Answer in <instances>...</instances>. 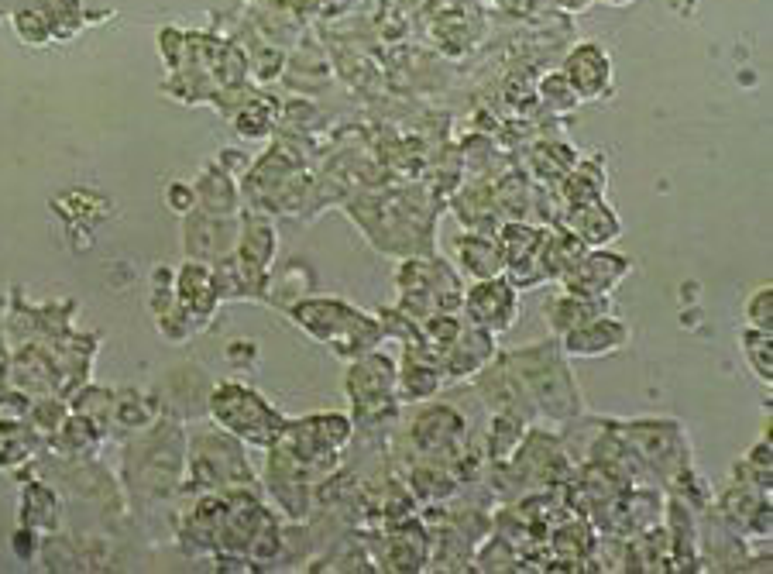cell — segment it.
Instances as JSON below:
<instances>
[{
    "label": "cell",
    "instance_id": "obj_1",
    "mask_svg": "<svg viewBox=\"0 0 773 574\" xmlns=\"http://www.w3.org/2000/svg\"><path fill=\"white\" fill-rule=\"evenodd\" d=\"M296 320H303L306 330L317 334L320 341H341V334L347 330V334L354 337V344L372 348V341L378 334V327L365 317V313L351 310V306H344V303H306L296 310Z\"/></svg>",
    "mask_w": 773,
    "mask_h": 574
},
{
    "label": "cell",
    "instance_id": "obj_2",
    "mask_svg": "<svg viewBox=\"0 0 773 574\" xmlns=\"http://www.w3.org/2000/svg\"><path fill=\"white\" fill-rule=\"evenodd\" d=\"M626 272H629V262L619 255H581L564 272V282H567V293L598 300V296L612 293V286H619Z\"/></svg>",
    "mask_w": 773,
    "mask_h": 574
},
{
    "label": "cell",
    "instance_id": "obj_3",
    "mask_svg": "<svg viewBox=\"0 0 773 574\" xmlns=\"http://www.w3.org/2000/svg\"><path fill=\"white\" fill-rule=\"evenodd\" d=\"M564 76H567V83H571V90L578 93V97L595 100V97H602V93L609 90L612 62H609V55H605L602 45L585 42V45H578V49L567 55Z\"/></svg>",
    "mask_w": 773,
    "mask_h": 574
},
{
    "label": "cell",
    "instance_id": "obj_4",
    "mask_svg": "<svg viewBox=\"0 0 773 574\" xmlns=\"http://www.w3.org/2000/svg\"><path fill=\"white\" fill-rule=\"evenodd\" d=\"M468 313L478 327L506 330L516 317V289L502 279H481L468 293Z\"/></svg>",
    "mask_w": 773,
    "mask_h": 574
},
{
    "label": "cell",
    "instance_id": "obj_5",
    "mask_svg": "<svg viewBox=\"0 0 773 574\" xmlns=\"http://www.w3.org/2000/svg\"><path fill=\"white\" fill-rule=\"evenodd\" d=\"M622 341H626V327L602 317L585 320V324L567 330V351L571 355H605V351L619 348Z\"/></svg>",
    "mask_w": 773,
    "mask_h": 574
},
{
    "label": "cell",
    "instance_id": "obj_6",
    "mask_svg": "<svg viewBox=\"0 0 773 574\" xmlns=\"http://www.w3.org/2000/svg\"><path fill=\"white\" fill-rule=\"evenodd\" d=\"M347 389H351L358 410H365L368 403H378L382 396H389L392 389V365L385 358H365L361 365L351 368V379H347Z\"/></svg>",
    "mask_w": 773,
    "mask_h": 574
},
{
    "label": "cell",
    "instance_id": "obj_7",
    "mask_svg": "<svg viewBox=\"0 0 773 574\" xmlns=\"http://www.w3.org/2000/svg\"><path fill=\"white\" fill-rule=\"evenodd\" d=\"M571 227L578 231L581 241H588V245H605V241H612L615 234H619V220H615L609 210L602 207V203H585V207H571Z\"/></svg>",
    "mask_w": 773,
    "mask_h": 574
},
{
    "label": "cell",
    "instance_id": "obj_8",
    "mask_svg": "<svg viewBox=\"0 0 773 574\" xmlns=\"http://www.w3.org/2000/svg\"><path fill=\"white\" fill-rule=\"evenodd\" d=\"M461 265L475 275V279H495V275L506 269L499 245L488 238H464L461 241Z\"/></svg>",
    "mask_w": 773,
    "mask_h": 574
},
{
    "label": "cell",
    "instance_id": "obj_9",
    "mask_svg": "<svg viewBox=\"0 0 773 574\" xmlns=\"http://www.w3.org/2000/svg\"><path fill=\"white\" fill-rule=\"evenodd\" d=\"M602 190H605V179L598 176L595 162H585L571 179H567V203H574V207H585V203L602 200Z\"/></svg>",
    "mask_w": 773,
    "mask_h": 574
},
{
    "label": "cell",
    "instance_id": "obj_10",
    "mask_svg": "<svg viewBox=\"0 0 773 574\" xmlns=\"http://www.w3.org/2000/svg\"><path fill=\"white\" fill-rule=\"evenodd\" d=\"M743 348H746V358L753 361L756 375L760 379H773V348H770V334L767 330H746L743 334Z\"/></svg>",
    "mask_w": 773,
    "mask_h": 574
},
{
    "label": "cell",
    "instance_id": "obj_11",
    "mask_svg": "<svg viewBox=\"0 0 773 574\" xmlns=\"http://www.w3.org/2000/svg\"><path fill=\"white\" fill-rule=\"evenodd\" d=\"M406 396L420 399V396H430L433 389L440 385V375L433 368H420V365H406Z\"/></svg>",
    "mask_w": 773,
    "mask_h": 574
},
{
    "label": "cell",
    "instance_id": "obj_12",
    "mask_svg": "<svg viewBox=\"0 0 773 574\" xmlns=\"http://www.w3.org/2000/svg\"><path fill=\"white\" fill-rule=\"evenodd\" d=\"M746 313H749V324H753V330H767V334H770V327H773V320H770V313H773V289L770 286L760 289V293L749 300Z\"/></svg>",
    "mask_w": 773,
    "mask_h": 574
},
{
    "label": "cell",
    "instance_id": "obj_13",
    "mask_svg": "<svg viewBox=\"0 0 773 574\" xmlns=\"http://www.w3.org/2000/svg\"><path fill=\"white\" fill-rule=\"evenodd\" d=\"M564 11H585V7L591 4V0H557Z\"/></svg>",
    "mask_w": 773,
    "mask_h": 574
},
{
    "label": "cell",
    "instance_id": "obj_14",
    "mask_svg": "<svg viewBox=\"0 0 773 574\" xmlns=\"http://www.w3.org/2000/svg\"><path fill=\"white\" fill-rule=\"evenodd\" d=\"M612 4H626V0H612Z\"/></svg>",
    "mask_w": 773,
    "mask_h": 574
}]
</instances>
